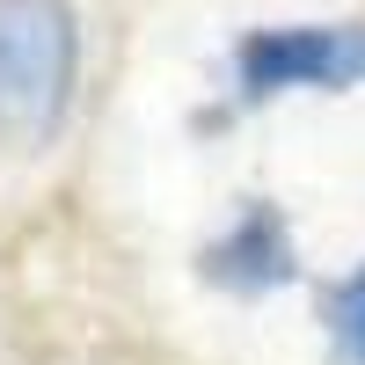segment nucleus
<instances>
[{"label":"nucleus","instance_id":"nucleus-2","mask_svg":"<svg viewBox=\"0 0 365 365\" xmlns=\"http://www.w3.org/2000/svg\"><path fill=\"white\" fill-rule=\"evenodd\" d=\"M365 88V22H278L234 44V96H336Z\"/></svg>","mask_w":365,"mask_h":365},{"label":"nucleus","instance_id":"nucleus-3","mask_svg":"<svg viewBox=\"0 0 365 365\" xmlns=\"http://www.w3.org/2000/svg\"><path fill=\"white\" fill-rule=\"evenodd\" d=\"M205 278H220L234 292H263L292 278V234L278 220V205H249L241 220L205 249Z\"/></svg>","mask_w":365,"mask_h":365},{"label":"nucleus","instance_id":"nucleus-1","mask_svg":"<svg viewBox=\"0 0 365 365\" xmlns=\"http://www.w3.org/2000/svg\"><path fill=\"white\" fill-rule=\"evenodd\" d=\"M81 81V22L66 0H0V146L37 154L66 125Z\"/></svg>","mask_w":365,"mask_h":365},{"label":"nucleus","instance_id":"nucleus-4","mask_svg":"<svg viewBox=\"0 0 365 365\" xmlns=\"http://www.w3.org/2000/svg\"><path fill=\"white\" fill-rule=\"evenodd\" d=\"M329 336H336V351L351 365H365V263L344 285H329Z\"/></svg>","mask_w":365,"mask_h":365}]
</instances>
